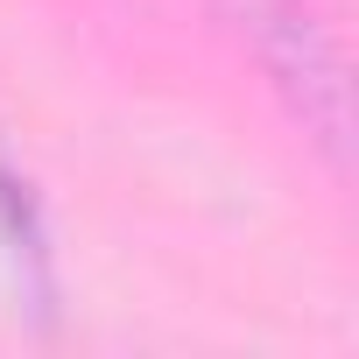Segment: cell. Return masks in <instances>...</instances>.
<instances>
[{"label":"cell","instance_id":"obj_1","mask_svg":"<svg viewBox=\"0 0 359 359\" xmlns=\"http://www.w3.org/2000/svg\"><path fill=\"white\" fill-rule=\"evenodd\" d=\"M226 8L240 15V29H254V43H261L268 71H275L282 85H296V99H303V106H310V92H324V106L338 113V71H331V57L317 50L310 22H296L289 0H226Z\"/></svg>","mask_w":359,"mask_h":359},{"label":"cell","instance_id":"obj_2","mask_svg":"<svg viewBox=\"0 0 359 359\" xmlns=\"http://www.w3.org/2000/svg\"><path fill=\"white\" fill-rule=\"evenodd\" d=\"M0 240H8L15 254H43V226H36V198H29V184L15 176V162H8V148H0Z\"/></svg>","mask_w":359,"mask_h":359}]
</instances>
